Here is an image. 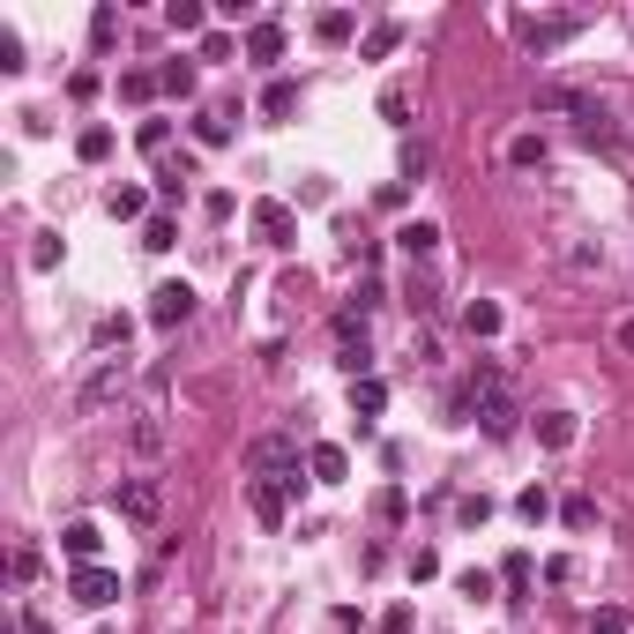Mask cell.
<instances>
[{"mask_svg": "<svg viewBox=\"0 0 634 634\" xmlns=\"http://www.w3.org/2000/svg\"><path fill=\"white\" fill-rule=\"evenodd\" d=\"M515 419H523V411H515L507 380H501V388H485V396H478V425H485L493 441H507V433H515Z\"/></svg>", "mask_w": 634, "mask_h": 634, "instance_id": "7", "label": "cell"}, {"mask_svg": "<svg viewBox=\"0 0 634 634\" xmlns=\"http://www.w3.org/2000/svg\"><path fill=\"white\" fill-rule=\"evenodd\" d=\"M120 97L127 105H150L157 97V75H120Z\"/></svg>", "mask_w": 634, "mask_h": 634, "instance_id": "31", "label": "cell"}, {"mask_svg": "<svg viewBox=\"0 0 634 634\" xmlns=\"http://www.w3.org/2000/svg\"><path fill=\"white\" fill-rule=\"evenodd\" d=\"M314 38H321V45H343V38H351V15H343V8H329V15L314 23Z\"/></svg>", "mask_w": 634, "mask_h": 634, "instance_id": "28", "label": "cell"}, {"mask_svg": "<svg viewBox=\"0 0 634 634\" xmlns=\"http://www.w3.org/2000/svg\"><path fill=\"white\" fill-rule=\"evenodd\" d=\"M292 493H298V485H277V478H254V515H261V523L277 530V523H284V507H292Z\"/></svg>", "mask_w": 634, "mask_h": 634, "instance_id": "11", "label": "cell"}, {"mask_svg": "<svg viewBox=\"0 0 634 634\" xmlns=\"http://www.w3.org/2000/svg\"><path fill=\"white\" fill-rule=\"evenodd\" d=\"M433 172V150L425 142H403V179H425Z\"/></svg>", "mask_w": 634, "mask_h": 634, "instance_id": "33", "label": "cell"}, {"mask_svg": "<svg viewBox=\"0 0 634 634\" xmlns=\"http://www.w3.org/2000/svg\"><path fill=\"white\" fill-rule=\"evenodd\" d=\"M113 31H120V15H113V8H97V15H90V38L113 45Z\"/></svg>", "mask_w": 634, "mask_h": 634, "instance_id": "38", "label": "cell"}, {"mask_svg": "<svg viewBox=\"0 0 634 634\" xmlns=\"http://www.w3.org/2000/svg\"><path fill=\"white\" fill-rule=\"evenodd\" d=\"M456 583H463V597H493V575H485V567H463Z\"/></svg>", "mask_w": 634, "mask_h": 634, "instance_id": "37", "label": "cell"}, {"mask_svg": "<svg viewBox=\"0 0 634 634\" xmlns=\"http://www.w3.org/2000/svg\"><path fill=\"white\" fill-rule=\"evenodd\" d=\"M0 68H8V75L23 68V38H15V31H0Z\"/></svg>", "mask_w": 634, "mask_h": 634, "instance_id": "39", "label": "cell"}, {"mask_svg": "<svg viewBox=\"0 0 634 634\" xmlns=\"http://www.w3.org/2000/svg\"><path fill=\"white\" fill-rule=\"evenodd\" d=\"M507 165H545V142H538V134H515V142H507Z\"/></svg>", "mask_w": 634, "mask_h": 634, "instance_id": "27", "label": "cell"}, {"mask_svg": "<svg viewBox=\"0 0 634 634\" xmlns=\"http://www.w3.org/2000/svg\"><path fill=\"white\" fill-rule=\"evenodd\" d=\"M195 142H202V150H224V142H232V113H202V120H195Z\"/></svg>", "mask_w": 634, "mask_h": 634, "instance_id": "20", "label": "cell"}, {"mask_svg": "<svg viewBox=\"0 0 634 634\" xmlns=\"http://www.w3.org/2000/svg\"><path fill=\"white\" fill-rule=\"evenodd\" d=\"M247 470L254 478H277V485H298V441L292 433H261L247 448Z\"/></svg>", "mask_w": 634, "mask_h": 634, "instance_id": "2", "label": "cell"}, {"mask_svg": "<svg viewBox=\"0 0 634 634\" xmlns=\"http://www.w3.org/2000/svg\"><path fill=\"white\" fill-rule=\"evenodd\" d=\"M120 388H127V359H105V366H97V374L83 380V396H75V411H83V419H90V411H105V403H113Z\"/></svg>", "mask_w": 634, "mask_h": 634, "instance_id": "4", "label": "cell"}, {"mask_svg": "<svg viewBox=\"0 0 634 634\" xmlns=\"http://www.w3.org/2000/svg\"><path fill=\"white\" fill-rule=\"evenodd\" d=\"M380 634H411V604H388L380 612Z\"/></svg>", "mask_w": 634, "mask_h": 634, "instance_id": "40", "label": "cell"}, {"mask_svg": "<svg viewBox=\"0 0 634 634\" xmlns=\"http://www.w3.org/2000/svg\"><path fill=\"white\" fill-rule=\"evenodd\" d=\"M165 23L179 31V38H195V31H202V0H172V8H165Z\"/></svg>", "mask_w": 634, "mask_h": 634, "instance_id": "21", "label": "cell"}, {"mask_svg": "<svg viewBox=\"0 0 634 634\" xmlns=\"http://www.w3.org/2000/svg\"><path fill=\"white\" fill-rule=\"evenodd\" d=\"M515 515H523V523H545V515H552V493H545V485H530V493L515 501Z\"/></svg>", "mask_w": 634, "mask_h": 634, "instance_id": "29", "label": "cell"}, {"mask_svg": "<svg viewBox=\"0 0 634 634\" xmlns=\"http://www.w3.org/2000/svg\"><path fill=\"white\" fill-rule=\"evenodd\" d=\"M195 60H232V38H224V31H210V38H202V52H195Z\"/></svg>", "mask_w": 634, "mask_h": 634, "instance_id": "41", "label": "cell"}, {"mask_svg": "<svg viewBox=\"0 0 634 634\" xmlns=\"http://www.w3.org/2000/svg\"><path fill=\"white\" fill-rule=\"evenodd\" d=\"M261 113H269V120H284V113H298V83H284V75H277V83L261 90Z\"/></svg>", "mask_w": 634, "mask_h": 634, "instance_id": "19", "label": "cell"}, {"mask_svg": "<svg viewBox=\"0 0 634 634\" xmlns=\"http://www.w3.org/2000/svg\"><path fill=\"white\" fill-rule=\"evenodd\" d=\"M396 45H403V23H374V31H366V60H388Z\"/></svg>", "mask_w": 634, "mask_h": 634, "instance_id": "22", "label": "cell"}, {"mask_svg": "<svg viewBox=\"0 0 634 634\" xmlns=\"http://www.w3.org/2000/svg\"><path fill=\"white\" fill-rule=\"evenodd\" d=\"M157 507H165L157 478H127V485H120V515H127V523H157Z\"/></svg>", "mask_w": 634, "mask_h": 634, "instance_id": "8", "label": "cell"}, {"mask_svg": "<svg viewBox=\"0 0 634 634\" xmlns=\"http://www.w3.org/2000/svg\"><path fill=\"white\" fill-rule=\"evenodd\" d=\"M187 314H195V292H187V284H157V292H150V321H157V329H179Z\"/></svg>", "mask_w": 634, "mask_h": 634, "instance_id": "9", "label": "cell"}, {"mask_svg": "<svg viewBox=\"0 0 634 634\" xmlns=\"http://www.w3.org/2000/svg\"><path fill=\"white\" fill-rule=\"evenodd\" d=\"M60 545H68L75 567H97V545H105V538H97V523H68V530H60Z\"/></svg>", "mask_w": 634, "mask_h": 634, "instance_id": "14", "label": "cell"}, {"mask_svg": "<svg viewBox=\"0 0 634 634\" xmlns=\"http://www.w3.org/2000/svg\"><path fill=\"white\" fill-rule=\"evenodd\" d=\"M68 597H83L90 612H105V604L120 597V575H113V567H75V575H68Z\"/></svg>", "mask_w": 634, "mask_h": 634, "instance_id": "5", "label": "cell"}, {"mask_svg": "<svg viewBox=\"0 0 634 634\" xmlns=\"http://www.w3.org/2000/svg\"><path fill=\"white\" fill-rule=\"evenodd\" d=\"M157 90H172V97H195V60H172L165 75H157Z\"/></svg>", "mask_w": 634, "mask_h": 634, "instance_id": "24", "label": "cell"}, {"mask_svg": "<svg viewBox=\"0 0 634 634\" xmlns=\"http://www.w3.org/2000/svg\"><path fill=\"white\" fill-rule=\"evenodd\" d=\"M590 634H627V612H620V604H604V612H590Z\"/></svg>", "mask_w": 634, "mask_h": 634, "instance_id": "36", "label": "cell"}, {"mask_svg": "<svg viewBox=\"0 0 634 634\" xmlns=\"http://www.w3.org/2000/svg\"><path fill=\"white\" fill-rule=\"evenodd\" d=\"M538 113H575V127H583L590 142H612V134H620V127H612V113L597 105L590 90H567V83H545V90H538Z\"/></svg>", "mask_w": 634, "mask_h": 634, "instance_id": "1", "label": "cell"}, {"mask_svg": "<svg viewBox=\"0 0 634 634\" xmlns=\"http://www.w3.org/2000/svg\"><path fill=\"white\" fill-rule=\"evenodd\" d=\"M501 583H507V590H515V597H507V604H523V583H530V552H507Z\"/></svg>", "mask_w": 634, "mask_h": 634, "instance_id": "26", "label": "cell"}, {"mask_svg": "<svg viewBox=\"0 0 634 634\" xmlns=\"http://www.w3.org/2000/svg\"><path fill=\"white\" fill-rule=\"evenodd\" d=\"M134 142H142V150H165V142H172V120H142V127H134Z\"/></svg>", "mask_w": 634, "mask_h": 634, "instance_id": "34", "label": "cell"}, {"mask_svg": "<svg viewBox=\"0 0 634 634\" xmlns=\"http://www.w3.org/2000/svg\"><path fill=\"white\" fill-rule=\"evenodd\" d=\"M23 634H52V627H45V620H38V612H23Z\"/></svg>", "mask_w": 634, "mask_h": 634, "instance_id": "42", "label": "cell"}, {"mask_svg": "<svg viewBox=\"0 0 634 634\" xmlns=\"http://www.w3.org/2000/svg\"><path fill=\"white\" fill-rule=\"evenodd\" d=\"M306 470H314V485H343L351 478V456H343L337 441H314L306 448Z\"/></svg>", "mask_w": 634, "mask_h": 634, "instance_id": "10", "label": "cell"}, {"mask_svg": "<svg viewBox=\"0 0 634 634\" xmlns=\"http://www.w3.org/2000/svg\"><path fill=\"white\" fill-rule=\"evenodd\" d=\"M254 232H261V247H292L298 239L292 202H254Z\"/></svg>", "mask_w": 634, "mask_h": 634, "instance_id": "6", "label": "cell"}, {"mask_svg": "<svg viewBox=\"0 0 634 634\" xmlns=\"http://www.w3.org/2000/svg\"><path fill=\"white\" fill-rule=\"evenodd\" d=\"M150 210V195L142 187H113V216H142Z\"/></svg>", "mask_w": 634, "mask_h": 634, "instance_id": "32", "label": "cell"}, {"mask_svg": "<svg viewBox=\"0 0 634 634\" xmlns=\"http://www.w3.org/2000/svg\"><path fill=\"white\" fill-rule=\"evenodd\" d=\"M560 523H567V530H590V523H597V501H590V493H575V501H560Z\"/></svg>", "mask_w": 634, "mask_h": 634, "instance_id": "25", "label": "cell"}, {"mask_svg": "<svg viewBox=\"0 0 634 634\" xmlns=\"http://www.w3.org/2000/svg\"><path fill=\"white\" fill-rule=\"evenodd\" d=\"M575 433H583L575 411H545V419H538V441H545V448H575Z\"/></svg>", "mask_w": 634, "mask_h": 634, "instance_id": "16", "label": "cell"}, {"mask_svg": "<svg viewBox=\"0 0 634 634\" xmlns=\"http://www.w3.org/2000/svg\"><path fill=\"white\" fill-rule=\"evenodd\" d=\"M142 247H150V254L179 247V224H172V216H150V224H142Z\"/></svg>", "mask_w": 634, "mask_h": 634, "instance_id": "23", "label": "cell"}, {"mask_svg": "<svg viewBox=\"0 0 634 634\" xmlns=\"http://www.w3.org/2000/svg\"><path fill=\"white\" fill-rule=\"evenodd\" d=\"M396 247L411 254V261H433V254H441V224H425V216H411V224L396 232Z\"/></svg>", "mask_w": 634, "mask_h": 634, "instance_id": "13", "label": "cell"}, {"mask_svg": "<svg viewBox=\"0 0 634 634\" xmlns=\"http://www.w3.org/2000/svg\"><path fill=\"white\" fill-rule=\"evenodd\" d=\"M113 343H127V314H105L97 321V351H113Z\"/></svg>", "mask_w": 634, "mask_h": 634, "instance_id": "35", "label": "cell"}, {"mask_svg": "<svg viewBox=\"0 0 634 634\" xmlns=\"http://www.w3.org/2000/svg\"><path fill=\"white\" fill-rule=\"evenodd\" d=\"M247 60H261V68L284 60V23H277V15H261V23L247 31Z\"/></svg>", "mask_w": 634, "mask_h": 634, "instance_id": "12", "label": "cell"}, {"mask_svg": "<svg viewBox=\"0 0 634 634\" xmlns=\"http://www.w3.org/2000/svg\"><path fill=\"white\" fill-rule=\"evenodd\" d=\"M463 329H470V337H501V306H493V298H470Z\"/></svg>", "mask_w": 634, "mask_h": 634, "instance_id": "17", "label": "cell"}, {"mask_svg": "<svg viewBox=\"0 0 634 634\" xmlns=\"http://www.w3.org/2000/svg\"><path fill=\"white\" fill-rule=\"evenodd\" d=\"M351 411H359V419H380V411H388V380L359 374V380H351Z\"/></svg>", "mask_w": 634, "mask_h": 634, "instance_id": "15", "label": "cell"}, {"mask_svg": "<svg viewBox=\"0 0 634 634\" xmlns=\"http://www.w3.org/2000/svg\"><path fill=\"white\" fill-rule=\"evenodd\" d=\"M515 38L530 52H560L567 38H583V15H515Z\"/></svg>", "mask_w": 634, "mask_h": 634, "instance_id": "3", "label": "cell"}, {"mask_svg": "<svg viewBox=\"0 0 634 634\" xmlns=\"http://www.w3.org/2000/svg\"><path fill=\"white\" fill-rule=\"evenodd\" d=\"M456 523H463V530H478V523H493V501H485V493H470V501H456Z\"/></svg>", "mask_w": 634, "mask_h": 634, "instance_id": "30", "label": "cell"}, {"mask_svg": "<svg viewBox=\"0 0 634 634\" xmlns=\"http://www.w3.org/2000/svg\"><path fill=\"white\" fill-rule=\"evenodd\" d=\"M75 157H83V165H105V157H113V127H83V134H75Z\"/></svg>", "mask_w": 634, "mask_h": 634, "instance_id": "18", "label": "cell"}]
</instances>
